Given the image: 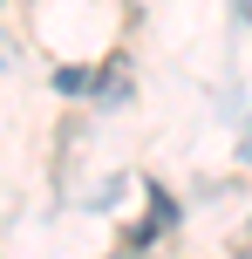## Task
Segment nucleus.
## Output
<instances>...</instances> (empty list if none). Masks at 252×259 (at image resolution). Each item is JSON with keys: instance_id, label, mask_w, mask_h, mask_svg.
I'll return each mask as SVG.
<instances>
[{"instance_id": "f257e3e1", "label": "nucleus", "mask_w": 252, "mask_h": 259, "mask_svg": "<svg viewBox=\"0 0 252 259\" xmlns=\"http://www.w3.org/2000/svg\"><path fill=\"white\" fill-rule=\"evenodd\" d=\"M245 164H252V130H245Z\"/></svg>"}]
</instances>
